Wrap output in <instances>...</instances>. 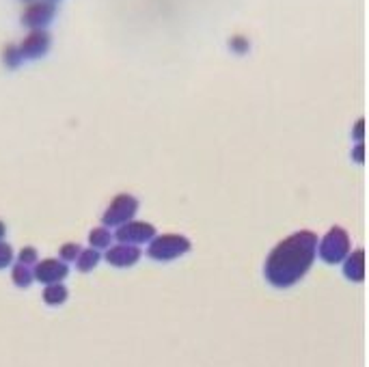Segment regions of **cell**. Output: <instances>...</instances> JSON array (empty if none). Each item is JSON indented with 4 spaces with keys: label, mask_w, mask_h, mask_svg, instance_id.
<instances>
[{
    "label": "cell",
    "mask_w": 369,
    "mask_h": 367,
    "mask_svg": "<svg viewBox=\"0 0 369 367\" xmlns=\"http://www.w3.org/2000/svg\"><path fill=\"white\" fill-rule=\"evenodd\" d=\"M320 238L309 231H296L283 238L276 247L268 253L264 264V276L276 290H287L305 279L317 257Z\"/></svg>",
    "instance_id": "1"
},
{
    "label": "cell",
    "mask_w": 369,
    "mask_h": 367,
    "mask_svg": "<svg viewBox=\"0 0 369 367\" xmlns=\"http://www.w3.org/2000/svg\"><path fill=\"white\" fill-rule=\"evenodd\" d=\"M52 46V39L46 30H33L22 44L9 46L3 54L7 67H20L24 61H35L41 59Z\"/></svg>",
    "instance_id": "2"
},
{
    "label": "cell",
    "mask_w": 369,
    "mask_h": 367,
    "mask_svg": "<svg viewBox=\"0 0 369 367\" xmlns=\"http://www.w3.org/2000/svg\"><path fill=\"white\" fill-rule=\"evenodd\" d=\"M352 253V240H350V233L344 229V227H331L322 238H320V244H317V257L333 266V264H344L346 257Z\"/></svg>",
    "instance_id": "3"
},
{
    "label": "cell",
    "mask_w": 369,
    "mask_h": 367,
    "mask_svg": "<svg viewBox=\"0 0 369 367\" xmlns=\"http://www.w3.org/2000/svg\"><path fill=\"white\" fill-rule=\"evenodd\" d=\"M192 249V244L186 235L182 233H162L156 235L149 247H147V255L156 262H173L182 255H186Z\"/></svg>",
    "instance_id": "4"
},
{
    "label": "cell",
    "mask_w": 369,
    "mask_h": 367,
    "mask_svg": "<svg viewBox=\"0 0 369 367\" xmlns=\"http://www.w3.org/2000/svg\"><path fill=\"white\" fill-rule=\"evenodd\" d=\"M136 212H139V201H136V197H132V194H117L115 199H112V203L108 206V210L104 212V216H102V225L104 227H121V225H126V223H130V221H134V216H136Z\"/></svg>",
    "instance_id": "5"
},
{
    "label": "cell",
    "mask_w": 369,
    "mask_h": 367,
    "mask_svg": "<svg viewBox=\"0 0 369 367\" xmlns=\"http://www.w3.org/2000/svg\"><path fill=\"white\" fill-rule=\"evenodd\" d=\"M57 18V3L52 0H35V3L24 11L22 24L30 30H46V26L52 24Z\"/></svg>",
    "instance_id": "6"
},
{
    "label": "cell",
    "mask_w": 369,
    "mask_h": 367,
    "mask_svg": "<svg viewBox=\"0 0 369 367\" xmlns=\"http://www.w3.org/2000/svg\"><path fill=\"white\" fill-rule=\"evenodd\" d=\"M115 238L121 244H132V247H139V244H149L156 238V227L151 223H145V221H130V223L121 225L115 231Z\"/></svg>",
    "instance_id": "7"
},
{
    "label": "cell",
    "mask_w": 369,
    "mask_h": 367,
    "mask_svg": "<svg viewBox=\"0 0 369 367\" xmlns=\"http://www.w3.org/2000/svg\"><path fill=\"white\" fill-rule=\"evenodd\" d=\"M69 268L65 262L61 260H44V262H39L33 270L35 279L41 281L44 285H52V283H61L65 276H67Z\"/></svg>",
    "instance_id": "8"
},
{
    "label": "cell",
    "mask_w": 369,
    "mask_h": 367,
    "mask_svg": "<svg viewBox=\"0 0 369 367\" xmlns=\"http://www.w3.org/2000/svg\"><path fill=\"white\" fill-rule=\"evenodd\" d=\"M141 260V249L132 244H115L106 251V262L115 268H130Z\"/></svg>",
    "instance_id": "9"
},
{
    "label": "cell",
    "mask_w": 369,
    "mask_h": 367,
    "mask_svg": "<svg viewBox=\"0 0 369 367\" xmlns=\"http://www.w3.org/2000/svg\"><path fill=\"white\" fill-rule=\"evenodd\" d=\"M344 268V276L348 281H354V283H361L365 279V251L363 249H354L346 262L341 264Z\"/></svg>",
    "instance_id": "10"
},
{
    "label": "cell",
    "mask_w": 369,
    "mask_h": 367,
    "mask_svg": "<svg viewBox=\"0 0 369 367\" xmlns=\"http://www.w3.org/2000/svg\"><path fill=\"white\" fill-rule=\"evenodd\" d=\"M100 262H102L100 251H95V249H85V251L80 253V257L76 260V268H78L80 272H91Z\"/></svg>",
    "instance_id": "11"
},
{
    "label": "cell",
    "mask_w": 369,
    "mask_h": 367,
    "mask_svg": "<svg viewBox=\"0 0 369 367\" xmlns=\"http://www.w3.org/2000/svg\"><path fill=\"white\" fill-rule=\"evenodd\" d=\"M112 238H115V235L108 231V227H98V229L91 231L89 244H91V249H95V251H100V249H106V251H108Z\"/></svg>",
    "instance_id": "12"
},
{
    "label": "cell",
    "mask_w": 369,
    "mask_h": 367,
    "mask_svg": "<svg viewBox=\"0 0 369 367\" xmlns=\"http://www.w3.org/2000/svg\"><path fill=\"white\" fill-rule=\"evenodd\" d=\"M44 301L48 305H63L67 301V288L63 283H52V285H46L44 290Z\"/></svg>",
    "instance_id": "13"
},
{
    "label": "cell",
    "mask_w": 369,
    "mask_h": 367,
    "mask_svg": "<svg viewBox=\"0 0 369 367\" xmlns=\"http://www.w3.org/2000/svg\"><path fill=\"white\" fill-rule=\"evenodd\" d=\"M11 276H13V283L18 285V288H28V285L33 283V279H35L33 270L28 266H22V264H16L13 266Z\"/></svg>",
    "instance_id": "14"
},
{
    "label": "cell",
    "mask_w": 369,
    "mask_h": 367,
    "mask_svg": "<svg viewBox=\"0 0 369 367\" xmlns=\"http://www.w3.org/2000/svg\"><path fill=\"white\" fill-rule=\"evenodd\" d=\"M18 264H22V266H37V264H39L37 249H33V247H24V249L18 253Z\"/></svg>",
    "instance_id": "15"
},
{
    "label": "cell",
    "mask_w": 369,
    "mask_h": 367,
    "mask_svg": "<svg viewBox=\"0 0 369 367\" xmlns=\"http://www.w3.org/2000/svg\"><path fill=\"white\" fill-rule=\"evenodd\" d=\"M80 253H82V249L78 247V244H74V242H69V244H63L61 247V262H76L78 257H80Z\"/></svg>",
    "instance_id": "16"
},
{
    "label": "cell",
    "mask_w": 369,
    "mask_h": 367,
    "mask_svg": "<svg viewBox=\"0 0 369 367\" xmlns=\"http://www.w3.org/2000/svg\"><path fill=\"white\" fill-rule=\"evenodd\" d=\"M11 262H13V249L9 247L7 242L0 240V268L11 266Z\"/></svg>",
    "instance_id": "17"
},
{
    "label": "cell",
    "mask_w": 369,
    "mask_h": 367,
    "mask_svg": "<svg viewBox=\"0 0 369 367\" xmlns=\"http://www.w3.org/2000/svg\"><path fill=\"white\" fill-rule=\"evenodd\" d=\"M352 160L358 162V165H363L365 162V145L363 143H356L354 149H352Z\"/></svg>",
    "instance_id": "18"
},
{
    "label": "cell",
    "mask_w": 369,
    "mask_h": 367,
    "mask_svg": "<svg viewBox=\"0 0 369 367\" xmlns=\"http://www.w3.org/2000/svg\"><path fill=\"white\" fill-rule=\"evenodd\" d=\"M352 136H354V141L363 143V139H365V121H363V119L356 121V126H354V130H352Z\"/></svg>",
    "instance_id": "19"
},
{
    "label": "cell",
    "mask_w": 369,
    "mask_h": 367,
    "mask_svg": "<svg viewBox=\"0 0 369 367\" xmlns=\"http://www.w3.org/2000/svg\"><path fill=\"white\" fill-rule=\"evenodd\" d=\"M5 231H7V229H5V223H3V221H0V240H3V238H5Z\"/></svg>",
    "instance_id": "20"
},
{
    "label": "cell",
    "mask_w": 369,
    "mask_h": 367,
    "mask_svg": "<svg viewBox=\"0 0 369 367\" xmlns=\"http://www.w3.org/2000/svg\"><path fill=\"white\" fill-rule=\"evenodd\" d=\"M52 3H57V0H52Z\"/></svg>",
    "instance_id": "21"
}]
</instances>
